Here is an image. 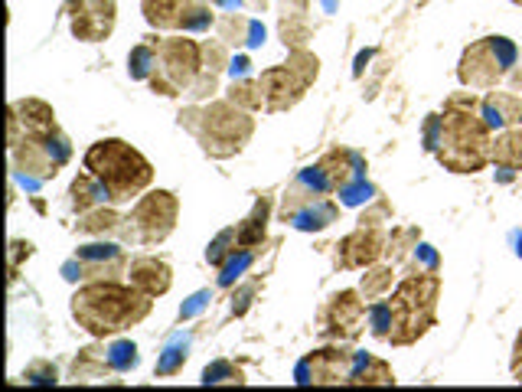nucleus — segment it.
Listing matches in <instances>:
<instances>
[{
	"mask_svg": "<svg viewBox=\"0 0 522 392\" xmlns=\"http://www.w3.org/2000/svg\"><path fill=\"white\" fill-rule=\"evenodd\" d=\"M421 242V232L418 226H395L389 236H385V259L392 265H402L412 259V252L418 249Z\"/></svg>",
	"mask_w": 522,
	"mask_h": 392,
	"instance_id": "7c9ffc66",
	"label": "nucleus"
},
{
	"mask_svg": "<svg viewBox=\"0 0 522 392\" xmlns=\"http://www.w3.org/2000/svg\"><path fill=\"white\" fill-rule=\"evenodd\" d=\"M157 43H160V36H144V43H138L131 49V56H128L131 79L151 82V76L157 72Z\"/></svg>",
	"mask_w": 522,
	"mask_h": 392,
	"instance_id": "2f4dec72",
	"label": "nucleus"
},
{
	"mask_svg": "<svg viewBox=\"0 0 522 392\" xmlns=\"http://www.w3.org/2000/svg\"><path fill=\"white\" fill-rule=\"evenodd\" d=\"M340 219V203L330 200V196H320L310 206H304L301 213L291 216V226L301 232H323L327 226H333Z\"/></svg>",
	"mask_w": 522,
	"mask_h": 392,
	"instance_id": "a878e982",
	"label": "nucleus"
},
{
	"mask_svg": "<svg viewBox=\"0 0 522 392\" xmlns=\"http://www.w3.org/2000/svg\"><path fill=\"white\" fill-rule=\"evenodd\" d=\"M186 363V347H167L157 360V376H177Z\"/></svg>",
	"mask_w": 522,
	"mask_h": 392,
	"instance_id": "37998d69",
	"label": "nucleus"
},
{
	"mask_svg": "<svg viewBox=\"0 0 522 392\" xmlns=\"http://www.w3.org/2000/svg\"><path fill=\"white\" fill-rule=\"evenodd\" d=\"M216 89H219V76H216V72H206V69H203V76L193 82V89L186 92V95H190L193 102L200 105V102H206V98H213Z\"/></svg>",
	"mask_w": 522,
	"mask_h": 392,
	"instance_id": "c03bdc74",
	"label": "nucleus"
},
{
	"mask_svg": "<svg viewBox=\"0 0 522 392\" xmlns=\"http://www.w3.org/2000/svg\"><path fill=\"white\" fill-rule=\"evenodd\" d=\"M353 353L346 343H333V347H323L307 353V357L297 363L294 379L301 386H337L346 383L350 376V366H353Z\"/></svg>",
	"mask_w": 522,
	"mask_h": 392,
	"instance_id": "ddd939ff",
	"label": "nucleus"
},
{
	"mask_svg": "<svg viewBox=\"0 0 522 392\" xmlns=\"http://www.w3.org/2000/svg\"><path fill=\"white\" fill-rule=\"evenodd\" d=\"M85 170L105 183V190L111 196V206L141 200V193L154 183V164L121 138H105L95 141L89 151H85Z\"/></svg>",
	"mask_w": 522,
	"mask_h": 392,
	"instance_id": "20e7f679",
	"label": "nucleus"
},
{
	"mask_svg": "<svg viewBox=\"0 0 522 392\" xmlns=\"http://www.w3.org/2000/svg\"><path fill=\"white\" fill-rule=\"evenodd\" d=\"M196 4L200 0H144L141 14L154 30H183V20Z\"/></svg>",
	"mask_w": 522,
	"mask_h": 392,
	"instance_id": "4be33fe9",
	"label": "nucleus"
},
{
	"mask_svg": "<svg viewBox=\"0 0 522 392\" xmlns=\"http://www.w3.org/2000/svg\"><path fill=\"white\" fill-rule=\"evenodd\" d=\"M203 76V43L186 36H160L157 43V72L151 76V89L164 98H177L193 89Z\"/></svg>",
	"mask_w": 522,
	"mask_h": 392,
	"instance_id": "6e6552de",
	"label": "nucleus"
},
{
	"mask_svg": "<svg viewBox=\"0 0 522 392\" xmlns=\"http://www.w3.org/2000/svg\"><path fill=\"white\" fill-rule=\"evenodd\" d=\"M333 193L330 190V180L323 177V170L314 164V167H304L301 174L294 177V183L288 190H284L281 196V223H291L294 213H301L304 206H310L314 200H320V196Z\"/></svg>",
	"mask_w": 522,
	"mask_h": 392,
	"instance_id": "dca6fc26",
	"label": "nucleus"
},
{
	"mask_svg": "<svg viewBox=\"0 0 522 392\" xmlns=\"http://www.w3.org/2000/svg\"><path fill=\"white\" fill-rule=\"evenodd\" d=\"M255 291H258V281H248L245 288L235 291V294H232V311H235V314H245L248 304H252V298H255Z\"/></svg>",
	"mask_w": 522,
	"mask_h": 392,
	"instance_id": "49530a36",
	"label": "nucleus"
},
{
	"mask_svg": "<svg viewBox=\"0 0 522 392\" xmlns=\"http://www.w3.org/2000/svg\"><path fill=\"white\" fill-rule=\"evenodd\" d=\"M392 285H395V265L385 262V265H369L363 281H359V294H363L366 301H382L392 294Z\"/></svg>",
	"mask_w": 522,
	"mask_h": 392,
	"instance_id": "c756f323",
	"label": "nucleus"
},
{
	"mask_svg": "<svg viewBox=\"0 0 522 392\" xmlns=\"http://www.w3.org/2000/svg\"><path fill=\"white\" fill-rule=\"evenodd\" d=\"M438 268H441L438 252H434L431 245L418 242V249L412 252V259H408V275H438Z\"/></svg>",
	"mask_w": 522,
	"mask_h": 392,
	"instance_id": "58836bf2",
	"label": "nucleus"
},
{
	"mask_svg": "<svg viewBox=\"0 0 522 392\" xmlns=\"http://www.w3.org/2000/svg\"><path fill=\"white\" fill-rule=\"evenodd\" d=\"M239 10H245V14H265L268 0H239Z\"/></svg>",
	"mask_w": 522,
	"mask_h": 392,
	"instance_id": "603ef678",
	"label": "nucleus"
},
{
	"mask_svg": "<svg viewBox=\"0 0 522 392\" xmlns=\"http://www.w3.org/2000/svg\"><path fill=\"white\" fill-rule=\"evenodd\" d=\"M216 33H219V40H226L229 46H261L265 43V27H261V20L255 17H248L245 10H229V14H222L216 20Z\"/></svg>",
	"mask_w": 522,
	"mask_h": 392,
	"instance_id": "412c9836",
	"label": "nucleus"
},
{
	"mask_svg": "<svg viewBox=\"0 0 522 392\" xmlns=\"http://www.w3.org/2000/svg\"><path fill=\"white\" fill-rule=\"evenodd\" d=\"M490 157H493V164L503 170V180H509V174H519L522 170V125L496 131Z\"/></svg>",
	"mask_w": 522,
	"mask_h": 392,
	"instance_id": "b1692460",
	"label": "nucleus"
},
{
	"mask_svg": "<svg viewBox=\"0 0 522 392\" xmlns=\"http://www.w3.org/2000/svg\"><path fill=\"white\" fill-rule=\"evenodd\" d=\"M268 213H271V196H261V200L255 203V210L248 213L239 226H235V236H239V249H261V245H265Z\"/></svg>",
	"mask_w": 522,
	"mask_h": 392,
	"instance_id": "bb28decb",
	"label": "nucleus"
},
{
	"mask_svg": "<svg viewBox=\"0 0 522 392\" xmlns=\"http://www.w3.org/2000/svg\"><path fill=\"white\" fill-rule=\"evenodd\" d=\"M317 76H320V59L310 53L307 46L291 49L288 63L271 66L258 76L261 95H265V112L278 115V112L294 108L307 95L310 85L317 82Z\"/></svg>",
	"mask_w": 522,
	"mask_h": 392,
	"instance_id": "0eeeda50",
	"label": "nucleus"
},
{
	"mask_svg": "<svg viewBox=\"0 0 522 392\" xmlns=\"http://www.w3.org/2000/svg\"><path fill=\"white\" fill-rule=\"evenodd\" d=\"M337 196H340L343 206H363L369 200H376V187H372L366 177H359L353 183H346V187H340Z\"/></svg>",
	"mask_w": 522,
	"mask_h": 392,
	"instance_id": "ea45409f",
	"label": "nucleus"
},
{
	"mask_svg": "<svg viewBox=\"0 0 522 392\" xmlns=\"http://www.w3.org/2000/svg\"><path fill=\"white\" fill-rule=\"evenodd\" d=\"M72 144L59 128L43 131V134H27L17 144H10V161H14V174L23 177L36 187V183L53 180L62 167L69 164Z\"/></svg>",
	"mask_w": 522,
	"mask_h": 392,
	"instance_id": "9d476101",
	"label": "nucleus"
},
{
	"mask_svg": "<svg viewBox=\"0 0 522 392\" xmlns=\"http://www.w3.org/2000/svg\"><path fill=\"white\" fill-rule=\"evenodd\" d=\"M108 373H115V366H111V360H108V350L89 347L72 360L69 376L76 379V383H95V379H105Z\"/></svg>",
	"mask_w": 522,
	"mask_h": 392,
	"instance_id": "c85d7f7f",
	"label": "nucleus"
},
{
	"mask_svg": "<svg viewBox=\"0 0 522 392\" xmlns=\"http://www.w3.org/2000/svg\"><path fill=\"white\" fill-rule=\"evenodd\" d=\"M235 252H239V236H235V226H229V229H222L213 242H209L206 262L216 265V268H222V265H226V262L232 259Z\"/></svg>",
	"mask_w": 522,
	"mask_h": 392,
	"instance_id": "72a5a7b5",
	"label": "nucleus"
},
{
	"mask_svg": "<svg viewBox=\"0 0 522 392\" xmlns=\"http://www.w3.org/2000/svg\"><path fill=\"white\" fill-rule=\"evenodd\" d=\"M23 255H33V245L30 242H20V239L10 242V272H17V265H20Z\"/></svg>",
	"mask_w": 522,
	"mask_h": 392,
	"instance_id": "8fccbe9b",
	"label": "nucleus"
},
{
	"mask_svg": "<svg viewBox=\"0 0 522 392\" xmlns=\"http://www.w3.org/2000/svg\"><path fill=\"white\" fill-rule=\"evenodd\" d=\"M366 298L359 294V288L337 291L333 298L320 308V337L333 343H350L363 334V327L369 321Z\"/></svg>",
	"mask_w": 522,
	"mask_h": 392,
	"instance_id": "9b49d317",
	"label": "nucleus"
},
{
	"mask_svg": "<svg viewBox=\"0 0 522 392\" xmlns=\"http://www.w3.org/2000/svg\"><path fill=\"white\" fill-rule=\"evenodd\" d=\"M134 288L151 294V298H160V294H167L170 285H173V272L164 259H157V255H134L128 262V275Z\"/></svg>",
	"mask_w": 522,
	"mask_h": 392,
	"instance_id": "a211bd4d",
	"label": "nucleus"
},
{
	"mask_svg": "<svg viewBox=\"0 0 522 392\" xmlns=\"http://www.w3.org/2000/svg\"><path fill=\"white\" fill-rule=\"evenodd\" d=\"M480 115L490 125V131H506L522 125V95L506 89V92H487L480 98Z\"/></svg>",
	"mask_w": 522,
	"mask_h": 392,
	"instance_id": "aec40b11",
	"label": "nucleus"
},
{
	"mask_svg": "<svg viewBox=\"0 0 522 392\" xmlns=\"http://www.w3.org/2000/svg\"><path fill=\"white\" fill-rule=\"evenodd\" d=\"M206 386H245V373L229 360H216L203 370Z\"/></svg>",
	"mask_w": 522,
	"mask_h": 392,
	"instance_id": "f704fd0d",
	"label": "nucleus"
},
{
	"mask_svg": "<svg viewBox=\"0 0 522 392\" xmlns=\"http://www.w3.org/2000/svg\"><path fill=\"white\" fill-rule=\"evenodd\" d=\"M444 108H480V98L474 95V89H470V92H454L444 102Z\"/></svg>",
	"mask_w": 522,
	"mask_h": 392,
	"instance_id": "09e8293b",
	"label": "nucleus"
},
{
	"mask_svg": "<svg viewBox=\"0 0 522 392\" xmlns=\"http://www.w3.org/2000/svg\"><path fill=\"white\" fill-rule=\"evenodd\" d=\"M317 167L323 170V177L330 180L333 193H337L340 187H346V183L366 177V157L350 151V147H330V151L317 161Z\"/></svg>",
	"mask_w": 522,
	"mask_h": 392,
	"instance_id": "6ab92c4d",
	"label": "nucleus"
},
{
	"mask_svg": "<svg viewBox=\"0 0 522 392\" xmlns=\"http://www.w3.org/2000/svg\"><path fill=\"white\" fill-rule=\"evenodd\" d=\"M385 219H392V206H389V200H382L379 196L376 203L363 210V216H359V226H382Z\"/></svg>",
	"mask_w": 522,
	"mask_h": 392,
	"instance_id": "a18cd8bd",
	"label": "nucleus"
},
{
	"mask_svg": "<svg viewBox=\"0 0 522 392\" xmlns=\"http://www.w3.org/2000/svg\"><path fill=\"white\" fill-rule=\"evenodd\" d=\"M438 141H441V115H428V121H425V151L434 154Z\"/></svg>",
	"mask_w": 522,
	"mask_h": 392,
	"instance_id": "de8ad7c7",
	"label": "nucleus"
},
{
	"mask_svg": "<svg viewBox=\"0 0 522 392\" xmlns=\"http://www.w3.org/2000/svg\"><path fill=\"white\" fill-rule=\"evenodd\" d=\"M151 308L154 298L138 291L131 281L128 285H121V281H85L72 294V317H76L85 334L98 340L138 327L141 321H147Z\"/></svg>",
	"mask_w": 522,
	"mask_h": 392,
	"instance_id": "f257e3e1",
	"label": "nucleus"
},
{
	"mask_svg": "<svg viewBox=\"0 0 522 392\" xmlns=\"http://www.w3.org/2000/svg\"><path fill=\"white\" fill-rule=\"evenodd\" d=\"M209 4H216V0H209Z\"/></svg>",
	"mask_w": 522,
	"mask_h": 392,
	"instance_id": "bf43d9fd",
	"label": "nucleus"
},
{
	"mask_svg": "<svg viewBox=\"0 0 522 392\" xmlns=\"http://www.w3.org/2000/svg\"><path fill=\"white\" fill-rule=\"evenodd\" d=\"M346 386H395V373L385 360L356 350L350 376H346Z\"/></svg>",
	"mask_w": 522,
	"mask_h": 392,
	"instance_id": "5701e85b",
	"label": "nucleus"
},
{
	"mask_svg": "<svg viewBox=\"0 0 522 392\" xmlns=\"http://www.w3.org/2000/svg\"><path fill=\"white\" fill-rule=\"evenodd\" d=\"M23 379H27V383H36V386H49V383H59V373L49 360H36L23 370Z\"/></svg>",
	"mask_w": 522,
	"mask_h": 392,
	"instance_id": "79ce46f5",
	"label": "nucleus"
},
{
	"mask_svg": "<svg viewBox=\"0 0 522 392\" xmlns=\"http://www.w3.org/2000/svg\"><path fill=\"white\" fill-rule=\"evenodd\" d=\"M180 200L170 190H151L144 193L134 210L124 216L118 229V239L131 249H154V245L167 242L177 229Z\"/></svg>",
	"mask_w": 522,
	"mask_h": 392,
	"instance_id": "423d86ee",
	"label": "nucleus"
},
{
	"mask_svg": "<svg viewBox=\"0 0 522 392\" xmlns=\"http://www.w3.org/2000/svg\"><path fill=\"white\" fill-rule=\"evenodd\" d=\"M177 125L183 131H190L196 141H200L203 154L216 157V161H229V157L242 154L245 144L252 141L255 134V118L252 112H245L229 98H219V102L206 105H186L177 115Z\"/></svg>",
	"mask_w": 522,
	"mask_h": 392,
	"instance_id": "f03ea898",
	"label": "nucleus"
},
{
	"mask_svg": "<svg viewBox=\"0 0 522 392\" xmlns=\"http://www.w3.org/2000/svg\"><path fill=\"white\" fill-rule=\"evenodd\" d=\"M108 360L111 366H115V373H131L134 366H138V347H134L131 340H115V343H108Z\"/></svg>",
	"mask_w": 522,
	"mask_h": 392,
	"instance_id": "c9c22d12",
	"label": "nucleus"
},
{
	"mask_svg": "<svg viewBox=\"0 0 522 392\" xmlns=\"http://www.w3.org/2000/svg\"><path fill=\"white\" fill-rule=\"evenodd\" d=\"M438 298L441 275H408L399 288L389 294V340L392 347H412L438 324Z\"/></svg>",
	"mask_w": 522,
	"mask_h": 392,
	"instance_id": "39448f33",
	"label": "nucleus"
},
{
	"mask_svg": "<svg viewBox=\"0 0 522 392\" xmlns=\"http://www.w3.org/2000/svg\"><path fill=\"white\" fill-rule=\"evenodd\" d=\"M506 79H509V85H513V92H519V95H522V69L516 66L513 72H509Z\"/></svg>",
	"mask_w": 522,
	"mask_h": 392,
	"instance_id": "5fc2aeb1",
	"label": "nucleus"
},
{
	"mask_svg": "<svg viewBox=\"0 0 522 392\" xmlns=\"http://www.w3.org/2000/svg\"><path fill=\"white\" fill-rule=\"evenodd\" d=\"M118 23L115 0H89L76 17H72V36L82 43H102L111 36Z\"/></svg>",
	"mask_w": 522,
	"mask_h": 392,
	"instance_id": "2eb2a0df",
	"label": "nucleus"
},
{
	"mask_svg": "<svg viewBox=\"0 0 522 392\" xmlns=\"http://www.w3.org/2000/svg\"><path fill=\"white\" fill-rule=\"evenodd\" d=\"M519 63V49L509 36H483V40L470 43L457 66V76L474 92L496 89L509 72Z\"/></svg>",
	"mask_w": 522,
	"mask_h": 392,
	"instance_id": "1a4fd4ad",
	"label": "nucleus"
},
{
	"mask_svg": "<svg viewBox=\"0 0 522 392\" xmlns=\"http://www.w3.org/2000/svg\"><path fill=\"white\" fill-rule=\"evenodd\" d=\"M513 4H516V7H522V0H513Z\"/></svg>",
	"mask_w": 522,
	"mask_h": 392,
	"instance_id": "13d9d810",
	"label": "nucleus"
},
{
	"mask_svg": "<svg viewBox=\"0 0 522 392\" xmlns=\"http://www.w3.org/2000/svg\"><path fill=\"white\" fill-rule=\"evenodd\" d=\"M255 255H258V249H239V252H235L232 259L219 268V288H229L232 281H239V275L255 262Z\"/></svg>",
	"mask_w": 522,
	"mask_h": 392,
	"instance_id": "4c0bfd02",
	"label": "nucleus"
},
{
	"mask_svg": "<svg viewBox=\"0 0 522 392\" xmlns=\"http://www.w3.org/2000/svg\"><path fill=\"white\" fill-rule=\"evenodd\" d=\"M121 223H124V216L111 210V206H95V210H89V213H79L76 232H82V236L105 239V236H118Z\"/></svg>",
	"mask_w": 522,
	"mask_h": 392,
	"instance_id": "cd10ccee",
	"label": "nucleus"
},
{
	"mask_svg": "<svg viewBox=\"0 0 522 392\" xmlns=\"http://www.w3.org/2000/svg\"><path fill=\"white\" fill-rule=\"evenodd\" d=\"M128 252H124V242H92L82 245L76 252V259L62 265V275L69 281H118L121 275H128Z\"/></svg>",
	"mask_w": 522,
	"mask_h": 392,
	"instance_id": "f8f14e48",
	"label": "nucleus"
},
{
	"mask_svg": "<svg viewBox=\"0 0 522 392\" xmlns=\"http://www.w3.org/2000/svg\"><path fill=\"white\" fill-rule=\"evenodd\" d=\"M56 125V112L49 108L43 98H17L10 105V144H17L27 134H43L53 131Z\"/></svg>",
	"mask_w": 522,
	"mask_h": 392,
	"instance_id": "f3484780",
	"label": "nucleus"
},
{
	"mask_svg": "<svg viewBox=\"0 0 522 392\" xmlns=\"http://www.w3.org/2000/svg\"><path fill=\"white\" fill-rule=\"evenodd\" d=\"M379 259H385L382 226H359L346 239H340L337 252H333V262H337V268H346V272H359V268L376 265Z\"/></svg>",
	"mask_w": 522,
	"mask_h": 392,
	"instance_id": "4468645a",
	"label": "nucleus"
},
{
	"mask_svg": "<svg viewBox=\"0 0 522 392\" xmlns=\"http://www.w3.org/2000/svg\"><path fill=\"white\" fill-rule=\"evenodd\" d=\"M85 4H89V0H66V4H62V10H66V14H72V17H76V14H79V10H82Z\"/></svg>",
	"mask_w": 522,
	"mask_h": 392,
	"instance_id": "6e6d98bb",
	"label": "nucleus"
},
{
	"mask_svg": "<svg viewBox=\"0 0 522 392\" xmlns=\"http://www.w3.org/2000/svg\"><path fill=\"white\" fill-rule=\"evenodd\" d=\"M513 376H516V383H522V330H519L516 347H513Z\"/></svg>",
	"mask_w": 522,
	"mask_h": 392,
	"instance_id": "3c124183",
	"label": "nucleus"
},
{
	"mask_svg": "<svg viewBox=\"0 0 522 392\" xmlns=\"http://www.w3.org/2000/svg\"><path fill=\"white\" fill-rule=\"evenodd\" d=\"M248 66H252V63H248V56H235L229 69L235 72V76H245V72H248Z\"/></svg>",
	"mask_w": 522,
	"mask_h": 392,
	"instance_id": "864d4df0",
	"label": "nucleus"
},
{
	"mask_svg": "<svg viewBox=\"0 0 522 392\" xmlns=\"http://www.w3.org/2000/svg\"><path fill=\"white\" fill-rule=\"evenodd\" d=\"M226 98L229 102H235L239 108H245V112H265V95H261V85L258 79H232V85L226 89Z\"/></svg>",
	"mask_w": 522,
	"mask_h": 392,
	"instance_id": "473e14b6",
	"label": "nucleus"
},
{
	"mask_svg": "<svg viewBox=\"0 0 522 392\" xmlns=\"http://www.w3.org/2000/svg\"><path fill=\"white\" fill-rule=\"evenodd\" d=\"M477 112L480 108H444L441 115V141L434 157L451 174H480L493 161V131Z\"/></svg>",
	"mask_w": 522,
	"mask_h": 392,
	"instance_id": "7ed1b4c3",
	"label": "nucleus"
},
{
	"mask_svg": "<svg viewBox=\"0 0 522 392\" xmlns=\"http://www.w3.org/2000/svg\"><path fill=\"white\" fill-rule=\"evenodd\" d=\"M369 334L376 340H385L389 337V324H392V311H389V298L382 301H372L369 304Z\"/></svg>",
	"mask_w": 522,
	"mask_h": 392,
	"instance_id": "a19ab883",
	"label": "nucleus"
},
{
	"mask_svg": "<svg viewBox=\"0 0 522 392\" xmlns=\"http://www.w3.org/2000/svg\"><path fill=\"white\" fill-rule=\"evenodd\" d=\"M232 66V56H229V43L226 40H206L203 43V69L206 72H226Z\"/></svg>",
	"mask_w": 522,
	"mask_h": 392,
	"instance_id": "e433bc0d",
	"label": "nucleus"
},
{
	"mask_svg": "<svg viewBox=\"0 0 522 392\" xmlns=\"http://www.w3.org/2000/svg\"><path fill=\"white\" fill-rule=\"evenodd\" d=\"M516 255L522 259V232H516Z\"/></svg>",
	"mask_w": 522,
	"mask_h": 392,
	"instance_id": "4d7b16f0",
	"label": "nucleus"
},
{
	"mask_svg": "<svg viewBox=\"0 0 522 392\" xmlns=\"http://www.w3.org/2000/svg\"><path fill=\"white\" fill-rule=\"evenodd\" d=\"M105 203H111L105 183L98 180L92 170H82L69 187V206L76 213H89V210H95V206H105Z\"/></svg>",
	"mask_w": 522,
	"mask_h": 392,
	"instance_id": "393cba45",
	"label": "nucleus"
}]
</instances>
